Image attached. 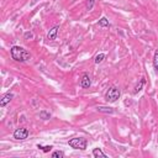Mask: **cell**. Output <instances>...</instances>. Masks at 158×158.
<instances>
[{
    "instance_id": "obj_5",
    "label": "cell",
    "mask_w": 158,
    "mask_h": 158,
    "mask_svg": "<svg viewBox=\"0 0 158 158\" xmlns=\"http://www.w3.org/2000/svg\"><path fill=\"white\" fill-rule=\"evenodd\" d=\"M91 84V82H90V77H89V74L88 73H83V76H82V79H80V85L82 88H84V89H88Z\"/></svg>"
},
{
    "instance_id": "obj_14",
    "label": "cell",
    "mask_w": 158,
    "mask_h": 158,
    "mask_svg": "<svg viewBox=\"0 0 158 158\" xmlns=\"http://www.w3.org/2000/svg\"><path fill=\"white\" fill-rule=\"evenodd\" d=\"M153 66H154V69L158 72V50L156 51L154 57H153Z\"/></svg>"
},
{
    "instance_id": "obj_10",
    "label": "cell",
    "mask_w": 158,
    "mask_h": 158,
    "mask_svg": "<svg viewBox=\"0 0 158 158\" xmlns=\"http://www.w3.org/2000/svg\"><path fill=\"white\" fill-rule=\"evenodd\" d=\"M145 83H146V79H145V78H141L140 83H138V84L136 85V88H135V91H134L135 94H137V93H138V91H140V90L142 89V87L145 85Z\"/></svg>"
},
{
    "instance_id": "obj_6",
    "label": "cell",
    "mask_w": 158,
    "mask_h": 158,
    "mask_svg": "<svg viewBox=\"0 0 158 158\" xmlns=\"http://www.w3.org/2000/svg\"><path fill=\"white\" fill-rule=\"evenodd\" d=\"M13 98H14V94H13V93H6V94L1 98V100H0V106H1V108L6 106V104L10 103Z\"/></svg>"
},
{
    "instance_id": "obj_1",
    "label": "cell",
    "mask_w": 158,
    "mask_h": 158,
    "mask_svg": "<svg viewBox=\"0 0 158 158\" xmlns=\"http://www.w3.org/2000/svg\"><path fill=\"white\" fill-rule=\"evenodd\" d=\"M10 53H11V58L16 62H25L31 58L30 52H27L25 48L20 47V46H14V47H11Z\"/></svg>"
},
{
    "instance_id": "obj_19",
    "label": "cell",
    "mask_w": 158,
    "mask_h": 158,
    "mask_svg": "<svg viewBox=\"0 0 158 158\" xmlns=\"http://www.w3.org/2000/svg\"><path fill=\"white\" fill-rule=\"evenodd\" d=\"M32 1H33V3H36V1H37V0H32Z\"/></svg>"
},
{
    "instance_id": "obj_15",
    "label": "cell",
    "mask_w": 158,
    "mask_h": 158,
    "mask_svg": "<svg viewBox=\"0 0 158 158\" xmlns=\"http://www.w3.org/2000/svg\"><path fill=\"white\" fill-rule=\"evenodd\" d=\"M94 4H95V0H87V10H93V7H94Z\"/></svg>"
},
{
    "instance_id": "obj_4",
    "label": "cell",
    "mask_w": 158,
    "mask_h": 158,
    "mask_svg": "<svg viewBox=\"0 0 158 158\" xmlns=\"http://www.w3.org/2000/svg\"><path fill=\"white\" fill-rule=\"evenodd\" d=\"M29 137V130L21 127V128H16L14 131V138L16 140H26Z\"/></svg>"
},
{
    "instance_id": "obj_13",
    "label": "cell",
    "mask_w": 158,
    "mask_h": 158,
    "mask_svg": "<svg viewBox=\"0 0 158 158\" xmlns=\"http://www.w3.org/2000/svg\"><path fill=\"white\" fill-rule=\"evenodd\" d=\"M104 59H105V54H104V53H99V54L96 56V57H95V63L99 64V63L103 62Z\"/></svg>"
},
{
    "instance_id": "obj_3",
    "label": "cell",
    "mask_w": 158,
    "mask_h": 158,
    "mask_svg": "<svg viewBox=\"0 0 158 158\" xmlns=\"http://www.w3.org/2000/svg\"><path fill=\"white\" fill-rule=\"evenodd\" d=\"M68 145L74 148V150H82V151H84L85 148H87V140L85 138H83V137H76V138H72V140L68 141Z\"/></svg>"
},
{
    "instance_id": "obj_12",
    "label": "cell",
    "mask_w": 158,
    "mask_h": 158,
    "mask_svg": "<svg viewBox=\"0 0 158 158\" xmlns=\"http://www.w3.org/2000/svg\"><path fill=\"white\" fill-rule=\"evenodd\" d=\"M37 148H40L41 151H43L45 153H47V152H50L51 150H52V146H41V145H37Z\"/></svg>"
},
{
    "instance_id": "obj_17",
    "label": "cell",
    "mask_w": 158,
    "mask_h": 158,
    "mask_svg": "<svg viewBox=\"0 0 158 158\" xmlns=\"http://www.w3.org/2000/svg\"><path fill=\"white\" fill-rule=\"evenodd\" d=\"M63 156H64V153H63L62 151H56V152L52 153V157H53V158H62Z\"/></svg>"
},
{
    "instance_id": "obj_11",
    "label": "cell",
    "mask_w": 158,
    "mask_h": 158,
    "mask_svg": "<svg viewBox=\"0 0 158 158\" xmlns=\"http://www.w3.org/2000/svg\"><path fill=\"white\" fill-rule=\"evenodd\" d=\"M40 117H41L42 120H50V119H51V114L47 113L46 110H41V111H40Z\"/></svg>"
},
{
    "instance_id": "obj_8",
    "label": "cell",
    "mask_w": 158,
    "mask_h": 158,
    "mask_svg": "<svg viewBox=\"0 0 158 158\" xmlns=\"http://www.w3.org/2000/svg\"><path fill=\"white\" fill-rule=\"evenodd\" d=\"M96 110L99 113H103V114H113L114 113V109L109 108V106H98Z\"/></svg>"
},
{
    "instance_id": "obj_2",
    "label": "cell",
    "mask_w": 158,
    "mask_h": 158,
    "mask_svg": "<svg viewBox=\"0 0 158 158\" xmlns=\"http://www.w3.org/2000/svg\"><path fill=\"white\" fill-rule=\"evenodd\" d=\"M121 96V91L117 87H110L109 90L106 91L105 94V100L108 103H115V101Z\"/></svg>"
},
{
    "instance_id": "obj_9",
    "label": "cell",
    "mask_w": 158,
    "mask_h": 158,
    "mask_svg": "<svg viewBox=\"0 0 158 158\" xmlns=\"http://www.w3.org/2000/svg\"><path fill=\"white\" fill-rule=\"evenodd\" d=\"M93 156L95 158H106V154L101 151L100 148H94V150H93Z\"/></svg>"
},
{
    "instance_id": "obj_18",
    "label": "cell",
    "mask_w": 158,
    "mask_h": 158,
    "mask_svg": "<svg viewBox=\"0 0 158 158\" xmlns=\"http://www.w3.org/2000/svg\"><path fill=\"white\" fill-rule=\"evenodd\" d=\"M24 37H25V40H32L33 39V33L31 31H27V32H25Z\"/></svg>"
},
{
    "instance_id": "obj_16",
    "label": "cell",
    "mask_w": 158,
    "mask_h": 158,
    "mask_svg": "<svg viewBox=\"0 0 158 158\" xmlns=\"http://www.w3.org/2000/svg\"><path fill=\"white\" fill-rule=\"evenodd\" d=\"M99 25H100V26H103V27L109 26V20H108L106 17H101L100 20H99Z\"/></svg>"
},
{
    "instance_id": "obj_7",
    "label": "cell",
    "mask_w": 158,
    "mask_h": 158,
    "mask_svg": "<svg viewBox=\"0 0 158 158\" xmlns=\"http://www.w3.org/2000/svg\"><path fill=\"white\" fill-rule=\"evenodd\" d=\"M58 30H59V26H53L52 29L48 31V33H47V40H48V41L56 40V37H57V33H58Z\"/></svg>"
}]
</instances>
